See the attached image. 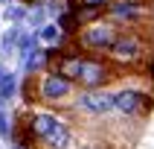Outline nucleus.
Instances as JSON below:
<instances>
[{
  "mask_svg": "<svg viewBox=\"0 0 154 149\" xmlns=\"http://www.w3.org/2000/svg\"><path fill=\"white\" fill-rule=\"evenodd\" d=\"M116 35H119V26L102 15V18H96V21L82 24L76 32H73V47L82 50V53L105 56V53L111 50V44L116 41Z\"/></svg>",
  "mask_w": 154,
  "mask_h": 149,
  "instance_id": "39448f33",
  "label": "nucleus"
},
{
  "mask_svg": "<svg viewBox=\"0 0 154 149\" xmlns=\"http://www.w3.org/2000/svg\"><path fill=\"white\" fill-rule=\"evenodd\" d=\"M20 140L26 149H73L76 126L55 108H29L20 117Z\"/></svg>",
  "mask_w": 154,
  "mask_h": 149,
  "instance_id": "f257e3e1",
  "label": "nucleus"
},
{
  "mask_svg": "<svg viewBox=\"0 0 154 149\" xmlns=\"http://www.w3.org/2000/svg\"><path fill=\"white\" fill-rule=\"evenodd\" d=\"M111 0H76L79 9H96V12H102L105 15V6H108Z\"/></svg>",
  "mask_w": 154,
  "mask_h": 149,
  "instance_id": "1a4fd4ad",
  "label": "nucleus"
},
{
  "mask_svg": "<svg viewBox=\"0 0 154 149\" xmlns=\"http://www.w3.org/2000/svg\"><path fill=\"white\" fill-rule=\"evenodd\" d=\"M151 111V91L146 85H122L113 88V117L119 120H143Z\"/></svg>",
  "mask_w": 154,
  "mask_h": 149,
  "instance_id": "0eeeda50",
  "label": "nucleus"
},
{
  "mask_svg": "<svg viewBox=\"0 0 154 149\" xmlns=\"http://www.w3.org/2000/svg\"><path fill=\"white\" fill-rule=\"evenodd\" d=\"M105 18L119 29H146L154 24V0H111L105 6Z\"/></svg>",
  "mask_w": 154,
  "mask_h": 149,
  "instance_id": "20e7f679",
  "label": "nucleus"
},
{
  "mask_svg": "<svg viewBox=\"0 0 154 149\" xmlns=\"http://www.w3.org/2000/svg\"><path fill=\"white\" fill-rule=\"evenodd\" d=\"M105 59L122 76L148 73V64H154V35L146 32V29H119L116 41L105 53Z\"/></svg>",
  "mask_w": 154,
  "mask_h": 149,
  "instance_id": "7ed1b4c3",
  "label": "nucleus"
},
{
  "mask_svg": "<svg viewBox=\"0 0 154 149\" xmlns=\"http://www.w3.org/2000/svg\"><path fill=\"white\" fill-rule=\"evenodd\" d=\"M79 88L70 82L67 76H61L58 70H44V73H38V79H35L32 85V99L38 105H44V108H61V105H70V99L76 96Z\"/></svg>",
  "mask_w": 154,
  "mask_h": 149,
  "instance_id": "423d86ee",
  "label": "nucleus"
},
{
  "mask_svg": "<svg viewBox=\"0 0 154 149\" xmlns=\"http://www.w3.org/2000/svg\"><path fill=\"white\" fill-rule=\"evenodd\" d=\"M70 108L82 117L90 120H108L113 117V85L111 88H87V91H76V96L70 99Z\"/></svg>",
  "mask_w": 154,
  "mask_h": 149,
  "instance_id": "6e6552de",
  "label": "nucleus"
},
{
  "mask_svg": "<svg viewBox=\"0 0 154 149\" xmlns=\"http://www.w3.org/2000/svg\"><path fill=\"white\" fill-rule=\"evenodd\" d=\"M52 70H58L61 76H67L79 91L87 88H111L113 82H119L122 73L113 67L105 56H93V53H82V50H67L55 56Z\"/></svg>",
  "mask_w": 154,
  "mask_h": 149,
  "instance_id": "f03ea898",
  "label": "nucleus"
}]
</instances>
